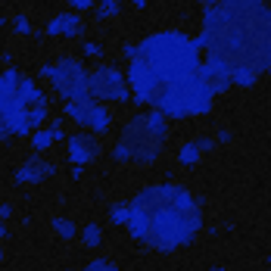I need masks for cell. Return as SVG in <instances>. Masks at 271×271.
<instances>
[{"instance_id":"cell-1","label":"cell","mask_w":271,"mask_h":271,"mask_svg":"<svg viewBox=\"0 0 271 271\" xmlns=\"http://www.w3.org/2000/svg\"><path fill=\"white\" fill-rule=\"evenodd\" d=\"M231 81L203 62L193 37L184 31H156L134 44L128 59V91L165 119L209 115L218 94Z\"/></svg>"},{"instance_id":"cell-2","label":"cell","mask_w":271,"mask_h":271,"mask_svg":"<svg viewBox=\"0 0 271 271\" xmlns=\"http://www.w3.org/2000/svg\"><path fill=\"white\" fill-rule=\"evenodd\" d=\"M193 47L231 85L253 88L271 69V7L265 0H206Z\"/></svg>"},{"instance_id":"cell-3","label":"cell","mask_w":271,"mask_h":271,"mask_svg":"<svg viewBox=\"0 0 271 271\" xmlns=\"http://www.w3.org/2000/svg\"><path fill=\"white\" fill-rule=\"evenodd\" d=\"M203 224V200H197L193 190L175 181L140 187L128 203L125 218L128 234L156 253H175L190 246Z\"/></svg>"},{"instance_id":"cell-4","label":"cell","mask_w":271,"mask_h":271,"mask_svg":"<svg viewBox=\"0 0 271 271\" xmlns=\"http://www.w3.org/2000/svg\"><path fill=\"white\" fill-rule=\"evenodd\" d=\"M47 122V94L19 69L0 72V140L34 134Z\"/></svg>"},{"instance_id":"cell-5","label":"cell","mask_w":271,"mask_h":271,"mask_svg":"<svg viewBox=\"0 0 271 271\" xmlns=\"http://www.w3.org/2000/svg\"><path fill=\"white\" fill-rule=\"evenodd\" d=\"M169 137V122L165 115H159L156 109L150 112H137L125 122L119 147H115V159L119 162H137V165H150L162 156V147Z\"/></svg>"},{"instance_id":"cell-6","label":"cell","mask_w":271,"mask_h":271,"mask_svg":"<svg viewBox=\"0 0 271 271\" xmlns=\"http://www.w3.org/2000/svg\"><path fill=\"white\" fill-rule=\"evenodd\" d=\"M37 75L41 78H47L53 85V91L72 103V100H81L88 97V66L81 59H75V56H59L53 66L44 62L41 69H37Z\"/></svg>"},{"instance_id":"cell-7","label":"cell","mask_w":271,"mask_h":271,"mask_svg":"<svg viewBox=\"0 0 271 271\" xmlns=\"http://www.w3.org/2000/svg\"><path fill=\"white\" fill-rule=\"evenodd\" d=\"M88 97L97 103H122L128 100V81L115 66H97L88 69Z\"/></svg>"},{"instance_id":"cell-8","label":"cell","mask_w":271,"mask_h":271,"mask_svg":"<svg viewBox=\"0 0 271 271\" xmlns=\"http://www.w3.org/2000/svg\"><path fill=\"white\" fill-rule=\"evenodd\" d=\"M66 115H69V119H75L78 125H85V128L97 131V134H106V131H109V125H112L109 109H106L103 103L91 100V97H81V100L66 103Z\"/></svg>"},{"instance_id":"cell-9","label":"cell","mask_w":271,"mask_h":271,"mask_svg":"<svg viewBox=\"0 0 271 271\" xmlns=\"http://www.w3.org/2000/svg\"><path fill=\"white\" fill-rule=\"evenodd\" d=\"M100 153H103V147H100L97 134H72L69 137V162L72 165L94 162V159H100Z\"/></svg>"},{"instance_id":"cell-10","label":"cell","mask_w":271,"mask_h":271,"mask_svg":"<svg viewBox=\"0 0 271 271\" xmlns=\"http://www.w3.org/2000/svg\"><path fill=\"white\" fill-rule=\"evenodd\" d=\"M47 34L53 37H81L85 34V19L75 13H59L47 22Z\"/></svg>"},{"instance_id":"cell-11","label":"cell","mask_w":271,"mask_h":271,"mask_svg":"<svg viewBox=\"0 0 271 271\" xmlns=\"http://www.w3.org/2000/svg\"><path fill=\"white\" fill-rule=\"evenodd\" d=\"M56 172V165L53 162H47V159H28V162H22L19 165V172H16V181L19 184H41V181H47L50 175Z\"/></svg>"},{"instance_id":"cell-12","label":"cell","mask_w":271,"mask_h":271,"mask_svg":"<svg viewBox=\"0 0 271 271\" xmlns=\"http://www.w3.org/2000/svg\"><path fill=\"white\" fill-rule=\"evenodd\" d=\"M81 240L88 243V246H100V240H103V231H100V224H85V231H81Z\"/></svg>"},{"instance_id":"cell-13","label":"cell","mask_w":271,"mask_h":271,"mask_svg":"<svg viewBox=\"0 0 271 271\" xmlns=\"http://www.w3.org/2000/svg\"><path fill=\"white\" fill-rule=\"evenodd\" d=\"M53 227H56V234H59V237H66V240H72V237H75V224H72L69 218H62V215H59V218H53Z\"/></svg>"},{"instance_id":"cell-14","label":"cell","mask_w":271,"mask_h":271,"mask_svg":"<svg viewBox=\"0 0 271 271\" xmlns=\"http://www.w3.org/2000/svg\"><path fill=\"white\" fill-rule=\"evenodd\" d=\"M85 271H119V265L109 262V259H91V262L85 265Z\"/></svg>"},{"instance_id":"cell-15","label":"cell","mask_w":271,"mask_h":271,"mask_svg":"<svg viewBox=\"0 0 271 271\" xmlns=\"http://www.w3.org/2000/svg\"><path fill=\"white\" fill-rule=\"evenodd\" d=\"M197 159H200V147H197V140H193V143H184V150H181V162L190 165V162H197Z\"/></svg>"},{"instance_id":"cell-16","label":"cell","mask_w":271,"mask_h":271,"mask_svg":"<svg viewBox=\"0 0 271 271\" xmlns=\"http://www.w3.org/2000/svg\"><path fill=\"white\" fill-rule=\"evenodd\" d=\"M109 218H112V224H125V218H128V206H125V203H115V206L109 209Z\"/></svg>"},{"instance_id":"cell-17","label":"cell","mask_w":271,"mask_h":271,"mask_svg":"<svg viewBox=\"0 0 271 271\" xmlns=\"http://www.w3.org/2000/svg\"><path fill=\"white\" fill-rule=\"evenodd\" d=\"M122 7L119 4H112V0H109V4H97L94 7V13H97V19H106V16H112V13H119Z\"/></svg>"},{"instance_id":"cell-18","label":"cell","mask_w":271,"mask_h":271,"mask_svg":"<svg viewBox=\"0 0 271 271\" xmlns=\"http://www.w3.org/2000/svg\"><path fill=\"white\" fill-rule=\"evenodd\" d=\"M81 10H94V4H91V0H72V13L78 16Z\"/></svg>"},{"instance_id":"cell-19","label":"cell","mask_w":271,"mask_h":271,"mask_svg":"<svg viewBox=\"0 0 271 271\" xmlns=\"http://www.w3.org/2000/svg\"><path fill=\"white\" fill-rule=\"evenodd\" d=\"M85 53H88V56H103V47L94 44V41H88V44H85Z\"/></svg>"},{"instance_id":"cell-20","label":"cell","mask_w":271,"mask_h":271,"mask_svg":"<svg viewBox=\"0 0 271 271\" xmlns=\"http://www.w3.org/2000/svg\"><path fill=\"white\" fill-rule=\"evenodd\" d=\"M16 31H22V34H28V31H31V25H28V19H25V16H19V19H16Z\"/></svg>"},{"instance_id":"cell-21","label":"cell","mask_w":271,"mask_h":271,"mask_svg":"<svg viewBox=\"0 0 271 271\" xmlns=\"http://www.w3.org/2000/svg\"><path fill=\"white\" fill-rule=\"evenodd\" d=\"M0 237H7V224L4 221H0Z\"/></svg>"},{"instance_id":"cell-22","label":"cell","mask_w":271,"mask_h":271,"mask_svg":"<svg viewBox=\"0 0 271 271\" xmlns=\"http://www.w3.org/2000/svg\"><path fill=\"white\" fill-rule=\"evenodd\" d=\"M209 271H224V268H209Z\"/></svg>"}]
</instances>
